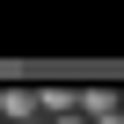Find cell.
<instances>
[{
    "label": "cell",
    "mask_w": 124,
    "mask_h": 124,
    "mask_svg": "<svg viewBox=\"0 0 124 124\" xmlns=\"http://www.w3.org/2000/svg\"><path fill=\"white\" fill-rule=\"evenodd\" d=\"M0 124H37V88H0Z\"/></svg>",
    "instance_id": "1"
},
{
    "label": "cell",
    "mask_w": 124,
    "mask_h": 124,
    "mask_svg": "<svg viewBox=\"0 0 124 124\" xmlns=\"http://www.w3.org/2000/svg\"><path fill=\"white\" fill-rule=\"evenodd\" d=\"M58 124H80V117H58Z\"/></svg>",
    "instance_id": "2"
},
{
    "label": "cell",
    "mask_w": 124,
    "mask_h": 124,
    "mask_svg": "<svg viewBox=\"0 0 124 124\" xmlns=\"http://www.w3.org/2000/svg\"><path fill=\"white\" fill-rule=\"evenodd\" d=\"M102 124H124V117H102Z\"/></svg>",
    "instance_id": "3"
},
{
    "label": "cell",
    "mask_w": 124,
    "mask_h": 124,
    "mask_svg": "<svg viewBox=\"0 0 124 124\" xmlns=\"http://www.w3.org/2000/svg\"><path fill=\"white\" fill-rule=\"evenodd\" d=\"M117 117H124V102H117Z\"/></svg>",
    "instance_id": "4"
}]
</instances>
